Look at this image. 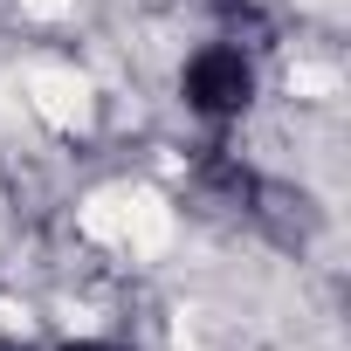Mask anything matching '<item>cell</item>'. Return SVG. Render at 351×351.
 <instances>
[{
  "label": "cell",
  "instance_id": "obj_1",
  "mask_svg": "<svg viewBox=\"0 0 351 351\" xmlns=\"http://www.w3.org/2000/svg\"><path fill=\"white\" fill-rule=\"evenodd\" d=\"M180 97H186V110H200V117H241L248 97H255V62H248L234 42H207V49L186 56Z\"/></svg>",
  "mask_w": 351,
  "mask_h": 351
}]
</instances>
